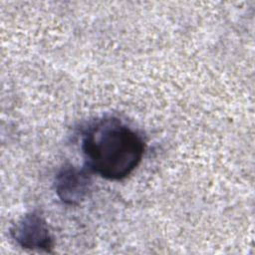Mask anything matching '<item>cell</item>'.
I'll list each match as a JSON object with an SVG mask.
<instances>
[{"label": "cell", "instance_id": "obj_3", "mask_svg": "<svg viewBox=\"0 0 255 255\" xmlns=\"http://www.w3.org/2000/svg\"><path fill=\"white\" fill-rule=\"evenodd\" d=\"M90 173L73 165L64 166L55 177V192L66 204L81 203L91 189Z\"/></svg>", "mask_w": 255, "mask_h": 255}, {"label": "cell", "instance_id": "obj_2", "mask_svg": "<svg viewBox=\"0 0 255 255\" xmlns=\"http://www.w3.org/2000/svg\"><path fill=\"white\" fill-rule=\"evenodd\" d=\"M12 238L23 248L51 252L54 242L44 217L37 211L22 216L10 229Z\"/></svg>", "mask_w": 255, "mask_h": 255}, {"label": "cell", "instance_id": "obj_1", "mask_svg": "<svg viewBox=\"0 0 255 255\" xmlns=\"http://www.w3.org/2000/svg\"><path fill=\"white\" fill-rule=\"evenodd\" d=\"M144 149L142 137L114 118L93 125L82 140L89 170L109 180H122L131 174L139 165Z\"/></svg>", "mask_w": 255, "mask_h": 255}]
</instances>
